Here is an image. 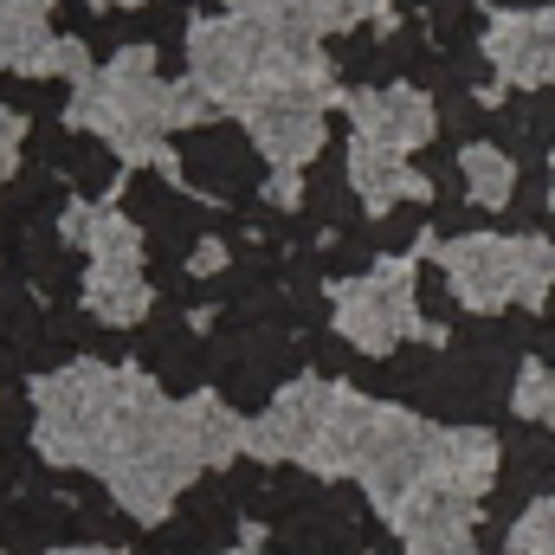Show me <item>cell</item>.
Here are the masks:
<instances>
[{
	"instance_id": "obj_1",
	"label": "cell",
	"mask_w": 555,
	"mask_h": 555,
	"mask_svg": "<svg viewBox=\"0 0 555 555\" xmlns=\"http://www.w3.org/2000/svg\"><path fill=\"white\" fill-rule=\"evenodd\" d=\"M304 220L336 227V233L362 227V207H356V188H349V155H343V137L330 142V155H317V162H310V175H304Z\"/></svg>"
},
{
	"instance_id": "obj_2",
	"label": "cell",
	"mask_w": 555,
	"mask_h": 555,
	"mask_svg": "<svg viewBox=\"0 0 555 555\" xmlns=\"http://www.w3.org/2000/svg\"><path fill=\"white\" fill-rule=\"evenodd\" d=\"M65 181L78 188V194H104L111 188V175H117V155H111V142L98 137H72V149H65Z\"/></svg>"
},
{
	"instance_id": "obj_3",
	"label": "cell",
	"mask_w": 555,
	"mask_h": 555,
	"mask_svg": "<svg viewBox=\"0 0 555 555\" xmlns=\"http://www.w3.org/2000/svg\"><path fill=\"white\" fill-rule=\"evenodd\" d=\"M175 207H181V194H175L162 175H137V181L124 188V220H130V227H162Z\"/></svg>"
},
{
	"instance_id": "obj_4",
	"label": "cell",
	"mask_w": 555,
	"mask_h": 555,
	"mask_svg": "<svg viewBox=\"0 0 555 555\" xmlns=\"http://www.w3.org/2000/svg\"><path fill=\"white\" fill-rule=\"evenodd\" d=\"M426 220H433V214H426L420 201H395V207H388V214L375 220V246H382V253H401V246L414 240Z\"/></svg>"
},
{
	"instance_id": "obj_5",
	"label": "cell",
	"mask_w": 555,
	"mask_h": 555,
	"mask_svg": "<svg viewBox=\"0 0 555 555\" xmlns=\"http://www.w3.org/2000/svg\"><path fill=\"white\" fill-rule=\"evenodd\" d=\"M420 310H426L433 323H459V297H452L446 272H420Z\"/></svg>"
},
{
	"instance_id": "obj_6",
	"label": "cell",
	"mask_w": 555,
	"mask_h": 555,
	"mask_svg": "<svg viewBox=\"0 0 555 555\" xmlns=\"http://www.w3.org/2000/svg\"><path fill=\"white\" fill-rule=\"evenodd\" d=\"M304 349H310V362H317L323 375H343V369H356V349H349L343 336H323V330H310V343H304Z\"/></svg>"
},
{
	"instance_id": "obj_7",
	"label": "cell",
	"mask_w": 555,
	"mask_h": 555,
	"mask_svg": "<svg viewBox=\"0 0 555 555\" xmlns=\"http://www.w3.org/2000/svg\"><path fill=\"white\" fill-rule=\"evenodd\" d=\"M517 111H524V124H530L537 149L555 142V91H530V98H517Z\"/></svg>"
},
{
	"instance_id": "obj_8",
	"label": "cell",
	"mask_w": 555,
	"mask_h": 555,
	"mask_svg": "<svg viewBox=\"0 0 555 555\" xmlns=\"http://www.w3.org/2000/svg\"><path fill=\"white\" fill-rule=\"evenodd\" d=\"M149 555H207V537H201L194 524H181V530H155V537H149Z\"/></svg>"
},
{
	"instance_id": "obj_9",
	"label": "cell",
	"mask_w": 555,
	"mask_h": 555,
	"mask_svg": "<svg viewBox=\"0 0 555 555\" xmlns=\"http://www.w3.org/2000/svg\"><path fill=\"white\" fill-rule=\"evenodd\" d=\"M433 227H439L446 240H459V233H472V227H478V214H472L465 201H433Z\"/></svg>"
},
{
	"instance_id": "obj_10",
	"label": "cell",
	"mask_w": 555,
	"mask_h": 555,
	"mask_svg": "<svg viewBox=\"0 0 555 555\" xmlns=\"http://www.w3.org/2000/svg\"><path fill=\"white\" fill-rule=\"evenodd\" d=\"M550 310H555V291H550Z\"/></svg>"
}]
</instances>
